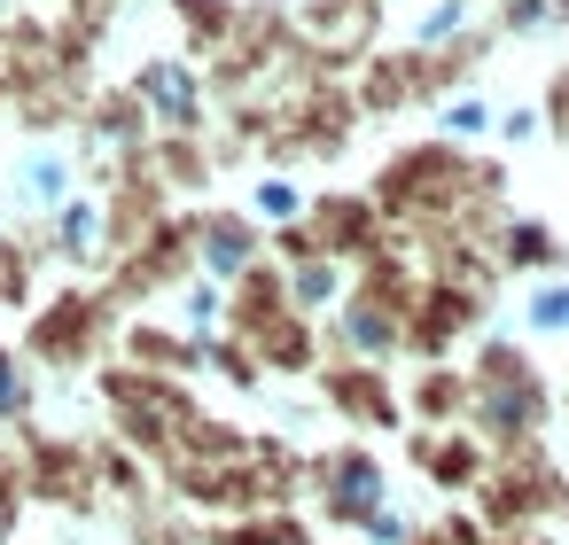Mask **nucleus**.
Returning <instances> with one entry per match:
<instances>
[{
    "mask_svg": "<svg viewBox=\"0 0 569 545\" xmlns=\"http://www.w3.org/2000/svg\"><path fill=\"white\" fill-rule=\"evenodd\" d=\"M320 483H328V514H336V522H367V514L382 506V467H375L367 452H336Z\"/></svg>",
    "mask_w": 569,
    "mask_h": 545,
    "instance_id": "nucleus-1",
    "label": "nucleus"
},
{
    "mask_svg": "<svg viewBox=\"0 0 569 545\" xmlns=\"http://www.w3.org/2000/svg\"><path fill=\"white\" fill-rule=\"evenodd\" d=\"M530 320H538V327H569V289L538 296V304H530Z\"/></svg>",
    "mask_w": 569,
    "mask_h": 545,
    "instance_id": "nucleus-2",
    "label": "nucleus"
},
{
    "mask_svg": "<svg viewBox=\"0 0 569 545\" xmlns=\"http://www.w3.org/2000/svg\"><path fill=\"white\" fill-rule=\"evenodd\" d=\"M406 545H476V529H437V537H406Z\"/></svg>",
    "mask_w": 569,
    "mask_h": 545,
    "instance_id": "nucleus-3",
    "label": "nucleus"
}]
</instances>
